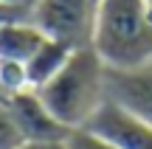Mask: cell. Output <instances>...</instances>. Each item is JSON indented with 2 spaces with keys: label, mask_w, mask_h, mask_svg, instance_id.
Returning <instances> with one entry per match:
<instances>
[{
  "label": "cell",
  "mask_w": 152,
  "mask_h": 149,
  "mask_svg": "<svg viewBox=\"0 0 152 149\" xmlns=\"http://www.w3.org/2000/svg\"><path fill=\"white\" fill-rule=\"evenodd\" d=\"M0 3H6V6H17V9H28V11H31L34 6H37V0H0Z\"/></svg>",
  "instance_id": "obj_12"
},
{
  "label": "cell",
  "mask_w": 152,
  "mask_h": 149,
  "mask_svg": "<svg viewBox=\"0 0 152 149\" xmlns=\"http://www.w3.org/2000/svg\"><path fill=\"white\" fill-rule=\"evenodd\" d=\"M85 129L96 132L99 138L110 141L118 149H152V127L132 116L127 107L115 104L113 99H107L99 107Z\"/></svg>",
  "instance_id": "obj_4"
},
{
  "label": "cell",
  "mask_w": 152,
  "mask_h": 149,
  "mask_svg": "<svg viewBox=\"0 0 152 149\" xmlns=\"http://www.w3.org/2000/svg\"><path fill=\"white\" fill-rule=\"evenodd\" d=\"M107 99L127 107L132 116L152 127V65L132 68V71L107 68Z\"/></svg>",
  "instance_id": "obj_5"
},
{
  "label": "cell",
  "mask_w": 152,
  "mask_h": 149,
  "mask_svg": "<svg viewBox=\"0 0 152 149\" xmlns=\"http://www.w3.org/2000/svg\"><path fill=\"white\" fill-rule=\"evenodd\" d=\"M37 96L62 127L71 132L85 129L96 110L107 101V65L93 51V45L76 48L62 71L37 87Z\"/></svg>",
  "instance_id": "obj_1"
},
{
  "label": "cell",
  "mask_w": 152,
  "mask_h": 149,
  "mask_svg": "<svg viewBox=\"0 0 152 149\" xmlns=\"http://www.w3.org/2000/svg\"><path fill=\"white\" fill-rule=\"evenodd\" d=\"M23 144H26V135L20 129V121H17L9 99L0 96V149H20Z\"/></svg>",
  "instance_id": "obj_9"
},
{
  "label": "cell",
  "mask_w": 152,
  "mask_h": 149,
  "mask_svg": "<svg viewBox=\"0 0 152 149\" xmlns=\"http://www.w3.org/2000/svg\"><path fill=\"white\" fill-rule=\"evenodd\" d=\"M99 0H37L31 20L48 39L65 42L68 48H87L93 42Z\"/></svg>",
  "instance_id": "obj_3"
},
{
  "label": "cell",
  "mask_w": 152,
  "mask_h": 149,
  "mask_svg": "<svg viewBox=\"0 0 152 149\" xmlns=\"http://www.w3.org/2000/svg\"><path fill=\"white\" fill-rule=\"evenodd\" d=\"M90 45L110 71L152 65V9L147 0H99Z\"/></svg>",
  "instance_id": "obj_2"
},
{
  "label": "cell",
  "mask_w": 152,
  "mask_h": 149,
  "mask_svg": "<svg viewBox=\"0 0 152 149\" xmlns=\"http://www.w3.org/2000/svg\"><path fill=\"white\" fill-rule=\"evenodd\" d=\"M14 110L17 121H20V129L26 135V141H68L71 129L62 127L51 110L42 104V99L37 96V90L28 87V90H20V93H11L6 96Z\"/></svg>",
  "instance_id": "obj_6"
},
{
  "label": "cell",
  "mask_w": 152,
  "mask_h": 149,
  "mask_svg": "<svg viewBox=\"0 0 152 149\" xmlns=\"http://www.w3.org/2000/svg\"><path fill=\"white\" fill-rule=\"evenodd\" d=\"M45 39L48 37L34 25V20L0 23V59L28 62Z\"/></svg>",
  "instance_id": "obj_7"
},
{
  "label": "cell",
  "mask_w": 152,
  "mask_h": 149,
  "mask_svg": "<svg viewBox=\"0 0 152 149\" xmlns=\"http://www.w3.org/2000/svg\"><path fill=\"white\" fill-rule=\"evenodd\" d=\"M147 6H149V9H152V0H147Z\"/></svg>",
  "instance_id": "obj_13"
},
{
  "label": "cell",
  "mask_w": 152,
  "mask_h": 149,
  "mask_svg": "<svg viewBox=\"0 0 152 149\" xmlns=\"http://www.w3.org/2000/svg\"><path fill=\"white\" fill-rule=\"evenodd\" d=\"M73 54V48H68L65 42H56V39H45L37 48V54L26 62V73H28V84L34 90L42 87L48 79H54L62 71V65L68 62V56Z\"/></svg>",
  "instance_id": "obj_8"
},
{
  "label": "cell",
  "mask_w": 152,
  "mask_h": 149,
  "mask_svg": "<svg viewBox=\"0 0 152 149\" xmlns=\"http://www.w3.org/2000/svg\"><path fill=\"white\" fill-rule=\"evenodd\" d=\"M68 149H118V146H113L110 141L99 138L90 129H73L68 135Z\"/></svg>",
  "instance_id": "obj_10"
},
{
  "label": "cell",
  "mask_w": 152,
  "mask_h": 149,
  "mask_svg": "<svg viewBox=\"0 0 152 149\" xmlns=\"http://www.w3.org/2000/svg\"><path fill=\"white\" fill-rule=\"evenodd\" d=\"M20 149H68V141H26Z\"/></svg>",
  "instance_id": "obj_11"
}]
</instances>
